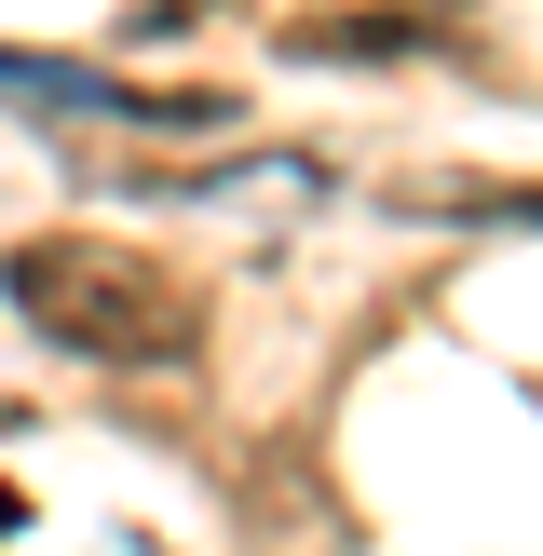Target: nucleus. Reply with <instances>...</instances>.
<instances>
[{
	"instance_id": "f257e3e1",
	"label": "nucleus",
	"mask_w": 543,
	"mask_h": 556,
	"mask_svg": "<svg viewBox=\"0 0 543 556\" xmlns=\"http://www.w3.org/2000/svg\"><path fill=\"white\" fill-rule=\"evenodd\" d=\"M0 286H14V313L41 326L54 353H81V367H177L190 353V286H163L136 244H14L0 258Z\"/></svg>"
}]
</instances>
